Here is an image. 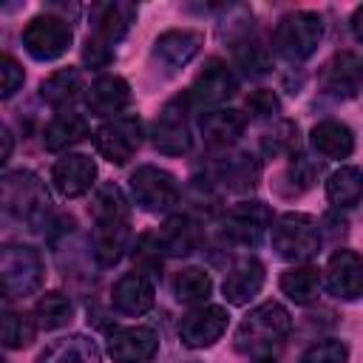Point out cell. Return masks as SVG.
Instances as JSON below:
<instances>
[{
    "label": "cell",
    "mask_w": 363,
    "mask_h": 363,
    "mask_svg": "<svg viewBox=\"0 0 363 363\" xmlns=\"http://www.w3.org/2000/svg\"><path fill=\"white\" fill-rule=\"evenodd\" d=\"M91 218H94V258L102 267H111L122 258L130 235V210L122 196V190L113 182H105L94 193L91 204Z\"/></svg>",
    "instance_id": "6da1fadb"
},
{
    "label": "cell",
    "mask_w": 363,
    "mask_h": 363,
    "mask_svg": "<svg viewBox=\"0 0 363 363\" xmlns=\"http://www.w3.org/2000/svg\"><path fill=\"white\" fill-rule=\"evenodd\" d=\"M292 329L289 312L278 301H264L238 323L235 329V349L255 360V363H272L278 360L286 337Z\"/></svg>",
    "instance_id": "7a4b0ae2"
},
{
    "label": "cell",
    "mask_w": 363,
    "mask_h": 363,
    "mask_svg": "<svg viewBox=\"0 0 363 363\" xmlns=\"http://www.w3.org/2000/svg\"><path fill=\"white\" fill-rule=\"evenodd\" d=\"M94 31L85 40L82 48V60L91 68H105L113 60V48L116 43L128 34L133 17H136V6L130 3H99L94 6Z\"/></svg>",
    "instance_id": "3957f363"
},
{
    "label": "cell",
    "mask_w": 363,
    "mask_h": 363,
    "mask_svg": "<svg viewBox=\"0 0 363 363\" xmlns=\"http://www.w3.org/2000/svg\"><path fill=\"white\" fill-rule=\"evenodd\" d=\"M272 250L289 264H303L320 250V224L309 213H284L269 227Z\"/></svg>",
    "instance_id": "277c9868"
},
{
    "label": "cell",
    "mask_w": 363,
    "mask_h": 363,
    "mask_svg": "<svg viewBox=\"0 0 363 363\" xmlns=\"http://www.w3.org/2000/svg\"><path fill=\"white\" fill-rule=\"evenodd\" d=\"M323 37V20L315 11H289L272 31V48L286 62H303L315 54Z\"/></svg>",
    "instance_id": "5b68a950"
},
{
    "label": "cell",
    "mask_w": 363,
    "mask_h": 363,
    "mask_svg": "<svg viewBox=\"0 0 363 363\" xmlns=\"http://www.w3.org/2000/svg\"><path fill=\"white\" fill-rule=\"evenodd\" d=\"M0 275L6 298H26L43 286V255L28 244H6L0 252Z\"/></svg>",
    "instance_id": "8992f818"
},
{
    "label": "cell",
    "mask_w": 363,
    "mask_h": 363,
    "mask_svg": "<svg viewBox=\"0 0 363 363\" xmlns=\"http://www.w3.org/2000/svg\"><path fill=\"white\" fill-rule=\"evenodd\" d=\"M3 207L9 216L37 224L48 210V193L37 173L11 170L3 176Z\"/></svg>",
    "instance_id": "52a82bcc"
},
{
    "label": "cell",
    "mask_w": 363,
    "mask_h": 363,
    "mask_svg": "<svg viewBox=\"0 0 363 363\" xmlns=\"http://www.w3.org/2000/svg\"><path fill=\"white\" fill-rule=\"evenodd\" d=\"M71 40H74L71 23L57 14H37L23 28V45L40 62H51L62 57L71 48Z\"/></svg>",
    "instance_id": "ba28073f"
},
{
    "label": "cell",
    "mask_w": 363,
    "mask_h": 363,
    "mask_svg": "<svg viewBox=\"0 0 363 363\" xmlns=\"http://www.w3.org/2000/svg\"><path fill=\"white\" fill-rule=\"evenodd\" d=\"M94 145L111 164H128L142 145V122L133 113H119L94 130Z\"/></svg>",
    "instance_id": "9c48e42d"
},
{
    "label": "cell",
    "mask_w": 363,
    "mask_h": 363,
    "mask_svg": "<svg viewBox=\"0 0 363 363\" xmlns=\"http://www.w3.org/2000/svg\"><path fill=\"white\" fill-rule=\"evenodd\" d=\"M130 196L147 213H167L179 204V182L156 164H142L130 173Z\"/></svg>",
    "instance_id": "30bf717a"
},
{
    "label": "cell",
    "mask_w": 363,
    "mask_h": 363,
    "mask_svg": "<svg viewBox=\"0 0 363 363\" xmlns=\"http://www.w3.org/2000/svg\"><path fill=\"white\" fill-rule=\"evenodd\" d=\"M190 99L187 94L184 96H173L156 116L153 128H150V136H153V147L159 153H167V156H182L190 150L193 145V136H190Z\"/></svg>",
    "instance_id": "8fae6325"
},
{
    "label": "cell",
    "mask_w": 363,
    "mask_h": 363,
    "mask_svg": "<svg viewBox=\"0 0 363 363\" xmlns=\"http://www.w3.org/2000/svg\"><path fill=\"white\" fill-rule=\"evenodd\" d=\"M269 224H272L269 207H267L264 201H255V199L233 204V207L224 213V218H221L224 235H227L230 241L247 244V247L258 244V241L264 238V233L269 230Z\"/></svg>",
    "instance_id": "7c38bea8"
},
{
    "label": "cell",
    "mask_w": 363,
    "mask_h": 363,
    "mask_svg": "<svg viewBox=\"0 0 363 363\" xmlns=\"http://www.w3.org/2000/svg\"><path fill=\"white\" fill-rule=\"evenodd\" d=\"M233 94H235V77H233L230 65L224 60L213 57L196 74V79L187 91V99H190V105H199V108H216V105L227 102Z\"/></svg>",
    "instance_id": "4fadbf2b"
},
{
    "label": "cell",
    "mask_w": 363,
    "mask_h": 363,
    "mask_svg": "<svg viewBox=\"0 0 363 363\" xmlns=\"http://www.w3.org/2000/svg\"><path fill=\"white\" fill-rule=\"evenodd\" d=\"M227 309L224 306H216V303H204L193 312H187L179 323V340L187 346V349H204V346H213L224 329H227Z\"/></svg>",
    "instance_id": "5bb4252c"
},
{
    "label": "cell",
    "mask_w": 363,
    "mask_h": 363,
    "mask_svg": "<svg viewBox=\"0 0 363 363\" xmlns=\"http://www.w3.org/2000/svg\"><path fill=\"white\" fill-rule=\"evenodd\" d=\"M320 88L332 99H352L363 88V60L352 51H337L320 71Z\"/></svg>",
    "instance_id": "9a60e30c"
},
{
    "label": "cell",
    "mask_w": 363,
    "mask_h": 363,
    "mask_svg": "<svg viewBox=\"0 0 363 363\" xmlns=\"http://www.w3.org/2000/svg\"><path fill=\"white\" fill-rule=\"evenodd\" d=\"M159 352V335L147 326H116L108 335V354L113 363H147Z\"/></svg>",
    "instance_id": "2e32d148"
},
{
    "label": "cell",
    "mask_w": 363,
    "mask_h": 363,
    "mask_svg": "<svg viewBox=\"0 0 363 363\" xmlns=\"http://www.w3.org/2000/svg\"><path fill=\"white\" fill-rule=\"evenodd\" d=\"M201 43L204 37L193 28H170V31H162L153 43V60L167 71V74H176L179 68H184L199 51H201Z\"/></svg>",
    "instance_id": "e0dca14e"
},
{
    "label": "cell",
    "mask_w": 363,
    "mask_h": 363,
    "mask_svg": "<svg viewBox=\"0 0 363 363\" xmlns=\"http://www.w3.org/2000/svg\"><path fill=\"white\" fill-rule=\"evenodd\" d=\"M199 238H201V230L196 221L184 216H173L156 233L145 235L142 244H147V250H153L156 255H187L199 247Z\"/></svg>",
    "instance_id": "ac0fdd59"
},
{
    "label": "cell",
    "mask_w": 363,
    "mask_h": 363,
    "mask_svg": "<svg viewBox=\"0 0 363 363\" xmlns=\"http://www.w3.org/2000/svg\"><path fill=\"white\" fill-rule=\"evenodd\" d=\"M326 289L340 301L363 295V258L354 250H337L326 264Z\"/></svg>",
    "instance_id": "d6986e66"
},
{
    "label": "cell",
    "mask_w": 363,
    "mask_h": 363,
    "mask_svg": "<svg viewBox=\"0 0 363 363\" xmlns=\"http://www.w3.org/2000/svg\"><path fill=\"white\" fill-rule=\"evenodd\" d=\"M94 179H96V164L85 153H65L51 167V182H54L57 193L65 196V199L85 196L91 190Z\"/></svg>",
    "instance_id": "ffe728a7"
},
{
    "label": "cell",
    "mask_w": 363,
    "mask_h": 363,
    "mask_svg": "<svg viewBox=\"0 0 363 363\" xmlns=\"http://www.w3.org/2000/svg\"><path fill=\"white\" fill-rule=\"evenodd\" d=\"M153 301H156V292H153V284L147 281V275L142 272H125L113 289H111V306L119 312V315H130V318H139L145 312L153 309Z\"/></svg>",
    "instance_id": "44dd1931"
},
{
    "label": "cell",
    "mask_w": 363,
    "mask_h": 363,
    "mask_svg": "<svg viewBox=\"0 0 363 363\" xmlns=\"http://www.w3.org/2000/svg\"><path fill=\"white\" fill-rule=\"evenodd\" d=\"M85 105L94 116H119L130 105V85L116 74H102L85 88Z\"/></svg>",
    "instance_id": "7402d4cb"
},
{
    "label": "cell",
    "mask_w": 363,
    "mask_h": 363,
    "mask_svg": "<svg viewBox=\"0 0 363 363\" xmlns=\"http://www.w3.org/2000/svg\"><path fill=\"white\" fill-rule=\"evenodd\" d=\"M264 278H267V269H264V264H261L258 258H241V261L227 272V278H224V284H221L227 303H233V306L250 303V301L261 292Z\"/></svg>",
    "instance_id": "603a6c76"
},
{
    "label": "cell",
    "mask_w": 363,
    "mask_h": 363,
    "mask_svg": "<svg viewBox=\"0 0 363 363\" xmlns=\"http://www.w3.org/2000/svg\"><path fill=\"white\" fill-rule=\"evenodd\" d=\"M34 363H102V352L96 346V340H91L88 335H65L51 340Z\"/></svg>",
    "instance_id": "cb8c5ba5"
},
{
    "label": "cell",
    "mask_w": 363,
    "mask_h": 363,
    "mask_svg": "<svg viewBox=\"0 0 363 363\" xmlns=\"http://www.w3.org/2000/svg\"><path fill=\"white\" fill-rule=\"evenodd\" d=\"M309 142L315 147V153H320L323 159H346L354 150V133L349 125L337 122V119H323L309 130Z\"/></svg>",
    "instance_id": "d4e9b609"
},
{
    "label": "cell",
    "mask_w": 363,
    "mask_h": 363,
    "mask_svg": "<svg viewBox=\"0 0 363 363\" xmlns=\"http://www.w3.org/2000/svg\"><path fill=\"white\" fill-rule=\"evenodd\" d=\"M199 128H201V136L210 142V145H233L244 128H247V116L235 108H213V111H204V116L199 119Z\"/></svg>",
    "instance_id": "484cf974"
},
{
    "label": "cell",
    "mask_w": 363,
    "mask_h": 363,
    "mask_svg": "<svg viewBox=\"0 0 363 363\" xmlns=\"http://www.w3.org/2000/svg\"><path fill=\"white\" fill-rule=\"evenodd\" d=\"M88 119L74 111H60L43 130V142L48 150H68L71 145L82 142L88 136Z\"/></svg>",
    "instance_id": "4316f807"
},
{
    "label": "cell",
    "mask_w": 363,
    "mask_h": 363,
    "mask_svg": "<svg viewBox=\"0 0 363 363\" xmlns=\"http://www.w3.org/2000/svg\"><path fill=\"white\" fill-rule=\"evenodd\" d=\"M258 176H261V164L250 153H230L216 164V179L230 190H250L255 187Z\"/></svg>",
    "instance_id": "83f0119b"
},
{
    "label": "cell",
    "mask_w": 363,
    "mask_h": 363,
    "mask_svg": "<svg viewBox=\"0 0 363 363\" xmlns=\"http://www.w3.org/2000/svg\"><path fill=\"white\" fill-rule=\"evenodd\" d=\"M320 286H323V278H320V269L318 267H309V264H295L292 269H286L281 275V292L306 306V303H315L318 295H320Z\"/></svg>",
    "instance_id": "f1b7e54d"
},
{
    "label": "cell",
    "mask_w": 363,
    "mask_h": 363,
    "mask_svg": "<svg viewBox=\"0 0 363 363\" xmlns=\"http://www.w3.org/2000/svg\"><path fill=\"white\" fill-rule=\"evenodd\" d=\"M82 91H85L82 74H79L77 68H60V71H54L48 79H43V85H40V99L48 102L51 108L62 111V108H68L74 99H79Z\"/></svg>",
    "instance_id": "f546056e"
},
{
    "label": "cell",
    "mask_w": 363,
    "mask_h": 363,
    "mask_svg": "<svg viewBox=\"0 0 363 363\" xmlns=\"http://www.w3.org/2000/svg\"><path fill=\"white\" fill-rule=\"evenodd\" d=\"M326 199L332 207H354L363 199V170L354 164L337 167L326 179Z\"/></svg>",
    "instance_id": "4dcf8cb0"
},
{
    "label": "cell",
    "mask_w": 363,
    "mask_h": 363,
    "mask_svg": "<svg viewBox=\"0 0 363 363\" xmlns=\"http://www.w3.org/2000/svg\"><path fill=\"white\" fill-rule=\"evenodd\" d=\"M210 292H213V278L199 267H187L173 278V295L182 303H204Z\"/></svg>",
    "instance_id": "1f68e13d"
},
{
    "label": "cell",
    "mask_w": 363,
    "mask_h": 363,
    "mask_svg": "<svg viewBox=\"0 0 363 363\" xmlns=\"http://www.w3.org/2000/svg\"><path fill=\"white\" fill-rule=\"evenodd\" d=\"M34 315H37V323H40L43 329H60V326H65V323L71 320L74 303H71V298H68L65 292L54 289V292H45V295L37 301Z\"/></svg>",
    "instance_id": "d6a6232c"
},
{
    "label": "cell",
    "mask_w": 363,
    "mask_h": 363,
    "mask_svg": "<svg viewBox=\"0 0 363 363\" xmlns=\"http://www.w3.org/2000/svg\"><path fill=\"white\" fill-rule=\"evenodd\" d=\"M0 332H3V346L6 349H23L34 340L37 323H34V318H28L23 312H6Z\"/></svg>",
    "instance_id": "836d02e7"
},
{
    "label": "cell",
    "mask_w": 363,
    "mask_h": 363,
    "mask_svg": "<svg viewBox=\"0 0 363 363\" xmlns=\"http://www.w3.org/2000/svg\"><path fill=\"white\" fill-rule=\"evenodd\" d=\"M235 62H238V68H241L247 77H264V74L269 71V65H272L267 45H261L258 40H244V43H238V48H235Z\"/></svg>",
    "instance_id": "e575fe53"
},
{
    "label": "cell",
    "mask_w": 363,
    "mask_h": 363,
    "mask_svg": "<svg viewBox=\"0 0 363 363\" xmlns=\"http://www.w3.org/2000/svg\"><path fill=\"white\" fill-rule=\"evenodd\" d=\"M318 176H320V164H315L306 156H292L289 159V167L284 173V182H289V190L286 193L289 196H298V193L309 190L318 182Z\"/></svg>",
    "instance_id": "d590c367"
},
{
    "label": "cell",
    "mask_w": 363,
    "mask_h": 363,
    "mask_svg": "<svg viewBox=\"0 0 363 363\" xmlns=\"http://www.w3.org/2000/svg\"><path fill=\"white\" fill-rule=\"evenodd\" d=\"M261 145H264V150H267L269 156H292L295 147H298V125H292V122H278L272 130L264 133Z\"/></svg>",
    "instance_id": "8d00e7d4"
},
{
    "label": "cell",
    "mask_w": 363,
    "mask_h": 363,
    "mask_svg": "<svg viewBox=\"0 0 363 363\" xmlns=\"http://www.w3.org/2000/svg\"><path fill=\"white\" fill-rule=\"evenodd\" d=\"M298 363H349V346L343 340H320V343H312Z\"/></svg>",
    "instance_id": "74e56055"
},
{
    "label": "cell",
    "mask_w": 363,
    "mask_h": 363,
    "mask_svg": "<svg viewBox=\"0 0 363 363\" xmlns=\"http://www.w3.org/2000/svg\"><path fill=\"white\" fill-rule=\"evenodd\" d=\"M0 77H3V82H0V96L3 99H11L20 88H23V79H26V74H23V65L11 57V54H3V60H0Z\"/></svg>",
    "instance_id": "f35d334b"
},
{
    "label": "cell",
    "mask_w": 363,
    "mask_h": 363,
    "mask_svg": "<svg viewBox=\"0 0 363 363\" xmlns=\"http://www.w3.org/2000/svg\"><path fill=\"white\" fill-rule=\"evenodd\" d=\"M247 111L255 116V119H269L281 111V99L275 96V91H267V88H258L247 96Z\"/></svg>",
    "instance_id": "ab89813d"
},
{
    "label": "cell",
    "mask_w": 363,
    "mask_h": 363,
    "mask_svg": "<svg viewBox=\"0 0 363 363\" xmlns=\"http://www.w3.org/2000/svg\"><path fill=\"white\" fill-rule=\"evenodd\" d=\"M352 34L363 43V6H357L354 14H352Z\"/></svg>",
    "instance_id": "60d3db41"
},
{
    "label": "cell",
    "mask_w": 363,
    "mask_h": 363,
    "mask_svg": "<svg viewBox=\"0 0 363 363\" xmlns=\"http://www.w3.org/2000/svg\"><path fill=\"white\" fill-rule=\"evenodd\" d=\"M11 156V130L3 128V162Z\"/></svg>",
    "instance_id": "b9f144b4"
}]
</instances>
